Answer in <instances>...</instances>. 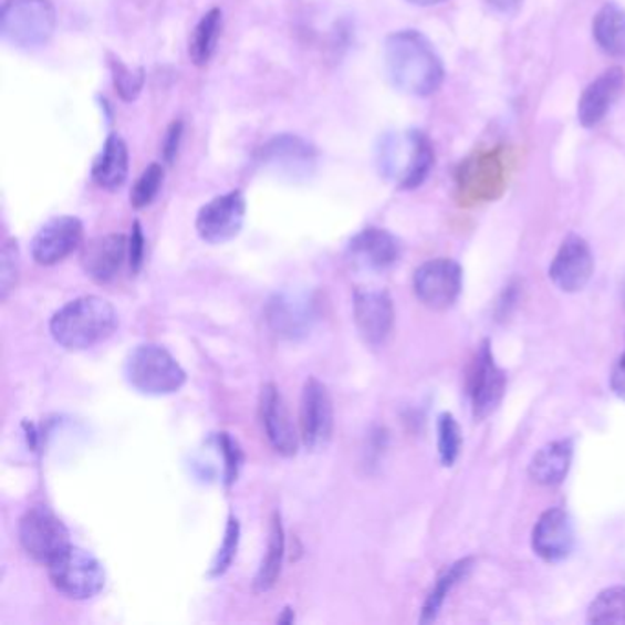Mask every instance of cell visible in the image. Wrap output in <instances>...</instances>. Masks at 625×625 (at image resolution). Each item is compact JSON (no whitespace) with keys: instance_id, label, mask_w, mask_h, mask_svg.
<instances>
[{"instance_id":"1f68e13d","label":"cell","mask_w":625,"mask_h":625,"mask_svg":"<svg viewBox=\"0 0 625 625\" xmlns=\"http://www.w3.org/2000/svg\"><path fill=\"white\" fill-rule=\"evenodd\" d=\"M239 541H241V524H239V519L230 515L228 524H226L225 540H222V545H220L219 552H217V556H215L213 563H211L209 576L219 577L228 572L231 563L236 560Z\"/></svg>"},{"instance_id":"277c9868","label":"cell","mask_w":625,"mask_h":625,"mask_svg":"<svg viewBox=\"0 0 625 625\" xmlns=\"http://www.w3.org/2000/svg\"><path fill=\"white\" fill-rule=\"evenodd\" d=\"M125 379L145 396H167L186 384V371L173 354L155 343H142L125 360Z\"/></svg>"},{"instance_id":"484cf974","label":"cell","mask_w":625,"mask_h":625,"mask_svg":"<svg viewBox=\"0 0 625 625\" xmlns=\"http://www.w3.org/2000/svg\"><path fill=\"white\" fill-rule=\"evenodd\" d=\"M220 28H222V11L213 8L200 19L192 30L191 39H189V58L197 66H206L211 60L217 49V41H219Z\"/></svg>"},{"instance_id":"8992f818","label":"cell","mask_w":625,"mask_h":625,"mask_svg":"<svg viewBox=\"0 0 625 625\" xmlns=\"http://www.w3.org/2000/svg\"><path fill=\"white\" fill-rule=\"evenodd\" d=\"M49 574L54 587L72 600L94 598L107 582L102 563L91 552L74 545L49 563Z\"/></svg>"},{"instance_id":"7c38bea8","label":"cell","mask_w":625,"mask_h":625,"mask_svg":"<svg viewBox=\"0 0 625 625\" xmlns=\"http://www.w3.org/2000/svg\"><path fill=\"white\" fill-rule=\"evenodd\" d=\"M594 273V257L587 241L577 236H569L552 261V283L566 294H574L587 287Z\"/></svg>"},{"instance_id":"52a82bcc","label":"cell","mask_w":625,"mask_h":625,"mask_svg":"<svg viewBox=\"0 0 625 625\" xmlns=\"http://www.w3.org/2000/svg\"><path fill=\"white\" fill-rule=\"evenodd\" d=\"M19 540L28 556L35 562H54L70 546L69 529L50 508L33 507L22 515Z\"/></svg>"},{"instance_id":"60d3db41","label":"cell","mask_w":625,"mask_h":625,"mask_svg":"<svg viewBox=\"0 0 625 625\" xmlns=\"http://www.w3.org/2000/svg\"><path fill=\"white\" fill-rule=\"evenodd\" d=\"M407 2H412L415 6H434L442 2V0H407Z\"/></svg>"},{"instance_id":"5bb4252c","label":"cell","mask_w":625,"mask_h":625,"mask_svg":"<svg viewBox=\"0 0 625 625\" xmlns=\"http://www.w3.org/2000/svg\"><path fill=\"white\" fill-rule=\"evenodd\" d=\"M259 415L272 448L284 457H294L298 454L300 438L278 385L267 384L262 387L259 396Z\"/></svg>"},{"instance_id":"f35d334b","label":"cell","mask_w":625,"mask_h":625,"mask_svg":"<svg viewBox=\"0 0 625 625\" xmlns=\"http://www.w3.org/2000/svg\"><path fill=\"white\" fill-rule=\"evenodd\" d=\"M490 4L498 6L501 10H508V8L518 4V0H490Z\"/></svg>"},{"instance_id":"d6986e66","label":"cell","mask_w":625,"mask_h":625,"mask_svg":"<svg viewBox=\"0 0 625 625\" xmlns=\"http://www.w3.org/2000/svg\"><path fill=\"white\" fill-rule=\"evenodd\" d=\"M625 86V72L618 66L605 70L583 91L577 103V119L583 127H594L607 116L621 97Z\"/></svg>"},{"instance_id":"d590c367","label":"cell","mask_w":625,"mask_h":625,"mask_svg":"<svg viewBox=\"0 0 625 625\" xmlns=\"http://www.w3.org/2000/svg\"><path fill=\"white\" fill-rule=\"evenodd\" d=\"M144 231H142V226H139L138 220H136L133 225L131 237H128V262H131L133 273H138L139 268L144 264Z\"/></svg>"},{"instance_id":"e575fe53","label":"cell","mask_w":625,"mask_h":625,"mask_svg":"<svg viewBox=\"0 0 625 625\" xmlns=\"http://www.w3.org/2000/svg\"><path fill=\"white\" fill-rule=\"evenodd\" d=\"M219 448L225 455L226 462V485L230 487L237 479V473H239V466H241V449L237 448V444L233 442V438L228 434L219 435Z\"/></svg>"},{"instance_id":"4316f807","label":"cell","mask_w":625,"mask_h":625,"mask_svg":"<svg viewBox=\"0 0 625 625\" xmlns=\"http://www.w3.org/2000/svg\"><path fill=\"white\" fill-rule=\"evenodd\" d=\"M471 566H473V560H471V558H465V560H459V562L454 563V565H449L448 569L438 576L437 583H435V587L431 588V593H429L428 600H426V604H424L423 607V616H420L423 624H429V622H434L435 618H437L438 613L442 610L444 600L451 593V588H454L457 583L462 582V580L468 576Z\"/></svg>"},{"instance_id":"603a6c76","label":"cell","mask_w":625,"mask_h":625,"mask_svg":"<svg viewBox=\"0 0 625 625\" xmlns=\"http://www.w3.org/2000/svg\"><path fill=\"white\" fill-rule=\"evenodd\" d=\"M128 175V149L118 134H111L103 145L102 155L97 156L92 167V178L100 188L119 189Z\"/></svg>"},{"instance_id":"9a60e30c","label":"cell","mask_w":625,"mask_h":625,"mask_svg":"<svg viewBox=\"0 0 625 625\" xmlns=\"http://www.w3.org/2000/svg\"><path fill=\"white\" fill-rule=\"evenodd\" d=\"M354 323L369 345H382L395 325V306L385 290H358L354 294Z\"/></svg>"},{"instance_id":"d6a6232c","label":"cell","mask_w":625,"mask_h":625,"mask_svg":"<svg viewBox=\"0 0 625 625\" xmlns=\"http://www.w3.org/2000/svg\"><path fill=\"white\" fill-rule=\"evenodd\" d=\"M301 315L300 309H292V301H284L283 298H278L270 305V323L281 334L294 336L295 332H300L301 323L305 320Z\"/></svg>"},{"instance_id":"30bf717a","label":"cell","mask_w":625,"mask_h":625,"mask_svg":"<svg viewBox=\"0 0 625 625\" xmlns=\"http://www.w3.org/2000/svg\"><path fill=\"white\" fill-rule=\"evenodd\" d=\"M247 217V198L230 191L206 204L197 217V231L209 244H225L241 233Z\"/></svg>"},{"instance_id":"3957f363","label":"cell","mask_w":625,"mask_h":625,"mask_svg":"<svg viewBox=\"0 0 625 625\" xmlns=\"http://www.w3.org/2000/svg\"><path fill=\"white\" fill-rule=\"evenodd\" d=\"M434 160V145L420 131L387 134L378 147L379 171L402 189L418 188Z\"/></svg>"},{"instance_id":"74e56055","label":"cell","mask_w":625,"mask_h":625,"mask_svg":"<svg viewBox=\"0 0 625 625\" xmlns=\"http://www.w3.org/2000/svg\"><path fill=\"white\" fill-rule=\"evenodd\" d=\"M611 389L615 390V395L625 402V353L618 358L611 373Z\"/></svg>"},{"instance_id":"ffe728a7","label":"cell","mask_w":625,"mask_h":625,"mask_svg":"<svg viewBox=\"0 0 625 625\" xmlns=\"http://www.w3.org/2000/svg\"><path fill=\"white\" fill-rule=\"evenodd\" d=\"M571 440H556L546 444L534 455L529 466V476L541 487H558L565 481L572 462Z\"/></svg>"},{"instance_id":"d4e9b609","label":"cell","mask_w":625,"mask_h":625,"mask_svg":"<svg viewBox=\"0 0 625 625\" xmlns=\"http://www.w3.org/2000/svg\"><path fill=\"white\" fill-rule=\"evenodd\" d=\"M284 558V530L281 523V513L273 512L272 524H270V538H268L267 556L262 560L259 571H257L256 587L257 593H267L278 583L279 574L283 569Z\"/></svg>"},{"instance_id":"e0dca14e","label":"cell","mask_w":625,"mask_h":625,"mask_svg":"<svg viewBox=\"0 0 625 625\" xmlns=\"http://www.w3.org/2000/svg\"><path fill=\"white\" fill-rule=\"evenodd\" d=\"M128 257L127 237L122 233L97 237L86 244L81 253V264L88 278L107 284L116 279Z\"/></svg>"},{"instance_id":"f1b7e54d","label":"cell","mask_w":625,"mask_h":625,"mask_svg":"<svg viewBox=\"0 0 625 625\" xmlns=\"http://www.w3.org/2000/svg\"><path fill=\"white\" fill-rule=\"evenodd\" d=\"M438 457L446 468L455 465L459 459L460 446H462V431L451 413H442L438 417Z\"/></svg>"},{"instance_id":"4dcf8cb0","label":"cell","mask_w":625,"mask_h":625,"mask_svg":"<svg viewBox=\"0 0 625 625\" xmlns=\"http://www.w3.org/2000/svg\"><path fill=\"white\" fill-rule=\"evenodd\" d=\"M111 70H113L114 88L118 92L119 97L125 102L136 100L144 88L145 70L128 69L127 64L122 63L116 58L111 60Z\"/></svg>"},{"instance_id":"ac0fdd59","label":"cell","mask_w":625,"mask_h":625,"mask_svg":"<svg viewBox=\"0 0 625 625\" xmlns=\"http://www.w3.org/2000/svg\"><path fill=\"white\" fill-rule=\"evenodd\" d=\"M347 251L354 267L369 272H384L398 261L400 244L389 231L365 228L351 239Z\"/></svg>"},{"instance_id":"7402d4cb","label":"cell","mask_w":625,"mask_h":625,"mask_svg":"<svg viewBox=\"0 0 625 625\" xmlns=\"http://www.w3.org/2000/svg\"><path fill=\"white\" fill-rule=\"evenodd\" d=\"M460 189L473 197H492L502 186V164L498 156L479 155L460 166Z\"/></svg>"},{"instance_id":"ba28073f","label":"cell","mask_w":625,"mask_h":625,"mask_svg":"<svg viewBox=\"0 0 625 625\" xmlns=\"http://www.w3.org/2000/svg\"><path fill=\"white\" fill-rule=\"evenodd\" d=\"M413 289L423 305L431 311H446L459 300L462 268L451 259H431L415 272Z\"/></svg>"},{"instance_id":"9c48e42d","label":"cell","mask_w":625,"mask_h":625,"mask_svg":"<svg viewBox=\"0 0 625 625\" xmlns=\"http://www.w3.org/2000/svg\"><path fill=\"white\" fill-rule=\"evenodd\" d=\"M301 438L311 451H323L334 434V407L331 393L320 379H306L301 393Z\"/></svg>"},{"instance_id":"8d00e7d4","label":"cell","mask_w":625,"mask_h":625,"mask_svg":"<svg viewBox=\"0 0 625 625\" xmlns=\"http://www.w3.org/2000/svg\"><path fill=\"white\" fill-rule=\"evenodd\" d=\"M180 138H183V122H173L171 127L167 128L166 139H164V158H166L167 164L175 160Z\"/></svg>"},{"instance_id":"2e32d148","label":"cell","mask_w":625,"mask_h":625,"mask_svg":"<svg viewBox=\"0 0 625 625\" xmlns=\"http://www.w3.org/2000/svg\"><path fill=\"white\" fill-rule=\"evenodd\" d=\"M532 549L546 563H560L574 549V524L563 508H549L541 513L532 532Z\"/></svg>"},{"instance_id":"ab89813d","label":"cell","mask_w":625,"mask_h":625,"mask_svg":"<svg viewBox=\"0 0 625 625\" xmlns=\"http://www.w3.org/2000/svg\"><path fill=\"white\" fill-rule=\"evenodd\" d=\"M294 611L290 610V607H287V610H284L283 616L279 618V624H294Z\"/></svg>"},{"instance_id":"cb8c5ba5","label":"cell","mask_w":625,"mask_h":625,"mask_svg":"<svg viewBox=\"0 0 625 625\" xmlns=\"http://www.w3.org/2000/svg\"><path fill=\"white\" fill-rule=\"evenodd\" d=\"M593 33L600 49L613 58H625V10L621 6L605 4L596 13Z\"/></svg>"},{"instance_id":"836d02e7","label":"cell","mask_w":625,"mask_h":625,"mask_svg":"<svg viewBox=\"0 0 625 625\" xmlns=\"http://www.w3.org/2000/svg\"><path fill=\"white\" fill-rule=\"evenodd\" d=\"M19 279V251L15 241H6L2 247V267H0V298L8 300Z\"/></svg>"},{"instance_id":"6da1fadb","label":"cell","mask_w":625,"mask_h":625,"mask_svg":"<svg viewBox=\"0 0 625 625\" xmlns=\"http://www.w3.org/2000/svg\"><path fill=\"white\" fill-rule=\"evenodd\" d=\"M385 69L398 91L412 96H431L444 80L442 61L423 33L402 30L385 41Z\"/></svg>"},{"instance_id":"44dd1931","label":"cell","mask_w":625,"mask_h":625,"mask_svg":"<svg viewBox=\"0 0 625 625\" xmlns=\"http://www.w3.org/2000/svg\"><path fill=\"white\" fill-rule=\"evenodd\" d=\"M262 162L275 171H311L314 166V150L311 145L295 136H281L262 149Z\"/></svg>"},{"instance_id":"f546056e","label":"cell","mask_w":625,"mask_h":625,"mask_svg":"<svg viewBox=\"0 0 625 625\" xmlns=\"http://www.w3.org/2000/svg\"><path fill=\"white\" fill-rule=\"evenodd\" d=\"M162 184H164V167L155 162L142 173V177L134 184L133 191H131L133 208L144 209L150 206L160 191Z\"/></svg>"},{"instance_id":"4fadbf2b","label":"cell","mask_w":625,"mask_h":625,"mask_svg":"<svg viewBox=\"0 0 625 625\" xmlns=\"http://www.w3.org/2000/svg\"><path fill=\"white\" fill-rule=\"evenodd\" d=\"M83 241V225L75 217H55L35 233L32 241L33 261L41 267H54L74 253Z\"/></svg>"},{"instance_id":"7a4b0ae2","label":"cell","mask_w":625,"mask_h":625,"mask_svg":"<svg viewBox=\"0 0 625 625\" xmlns=\"http://www.w3.org/2000/svg\"><path fill=\"white\" fill-rule=\"evenodd\" d=\"M119 325L118 312L107 300L85 295L55 312L50 332L66 351H86L107 342Z\"/></svg>"},{"instance_id":"83f0119b","label":"cell","mask_w":625,"mask_h":625,"mask_svg":"<svg viewBox=\"0 0 625 625\" xmlns=\"http://www.w3.org/2000/svg\"><path fill=\"white\" fill-rule=\"evenodd\" d=\"M588 624H625V585L605 588L588 605Z\"/></svg>"},{"instance_id":"5b68a950","label":"cell","mask_w":625,"mask_h":625,"mask_svg":"<svg viewBox=\"0 0 625 625\" xmlns=\"http://www.w3.org/2000/svg\"><path fill=\"white\" fill-rule=\"evenodd\" d=\"M58 13L50 0H6L0 28L6 41L19 49H35L54 35Z\"/></svg>"},{"instance_id":"8fae6325","label":"cell","mask_w":625,"mask_h":625,"mask_svg":"<svg viewBox=\"0 0 625 625\" xmlns=\"http://www.w3.org/2000/svg\"><path fill=\"white\" fill-rule=\"evenodd\" d=\"M507 390V375L496 364L490 343H482L477 351L476 362L471 365L468 378V395L471 400V412L476 420L490 417Z\"/></svg>"}]
</instances>
